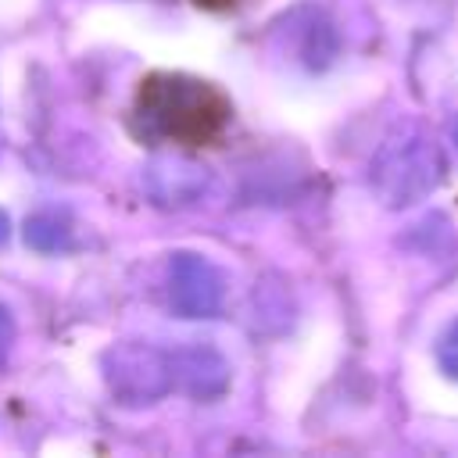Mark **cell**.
I'll return each instance as SVG.
<instances>
[{
	"label": "cell",
	"instance_id": "6da1fadb",
	"mask_svg": "<svg viewBox=\"0 0 458 458\" xmlns=\"http://www.w3.org/2000/svg\"><path fill=\"white\" fill-rule=\"evenodd\" d=\"M125 125L136 143L211 150L233 125V100L222 86L190 72H147L129 100Z\"/></svg>",
	"mask_w": 458,
	"mask_h": 458
},
{
	"label": "cell",
	"instance_id": "7a4b0ae2",
	"mask_svg": "<svg viewBox=\"0 0 458 458\" xmlns=\"http://www.w3.org/2000/svg\"><path fill=\"white\" fill-rule=\"evenodd\" d=\"M190 4L200 7V11H208V14H229V11H240L250 0H190Z\"/></svg>",
	"mask_w": 458,
	"mask_h": 458
}]
</instances>
